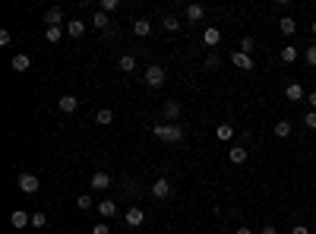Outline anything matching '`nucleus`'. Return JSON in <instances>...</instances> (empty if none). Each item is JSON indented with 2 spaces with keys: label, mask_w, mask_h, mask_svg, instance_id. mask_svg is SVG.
<instances>
[{
  "label": "nucleus",
  "mask_w": 316,
  "mask_h": 234,
  "mask_svg": "<svg viewBox=\"0 0 316 234\" xmlns=\"http://www.w3.org/2000/svg\"><path fill=\"white\" fill-rule=\"evenodd\" d=\"M152 133H155L161 143H180L183 139V127H177V124H155Z\"/></svg>",
  "instance_id": "1"
},
{
  "label": "nucleus",
  "mask_w": 316,
  "mask_h": 234,
  "mask_svg": "<svg viewBox=\"0 0 316 234\" xmlns=\"http://www.w3.org/2000/svg\"><path fill=\"white\" fill-rule=\"evenodd\" d=\"M146 86L149 89H161L165 86V79H168V73H165V67H158V64H152V67H146Z\"/></svg>",
  "instance_id": "2"
},
{
  "label": "nucleus",
  "mask_w": 316,
  "mask_h": 234,
  "mask_svg": "<svg viewBox=\"0 0 316 234\" xmlns=\"http://www.w3.org/2000/svg\"><path fill=\"white\" fill-rule=\"evenodd\" d=\"M16 184H19V190H22V193H29V196H32V193H38V187H41V181L35 178V174H26V171H22L19 178H16Z\"/></svg>",
  "instance_id": "3"
},
{
  "label": "nucleus",
  "mask_w": 316,
  "mask_h": 234,
  "mask_svg": "<svg viewBox=\"0 0 316 234\" xmlns=\"http://www.w3.org/2000/svg\"><path fill=\"white\" fill-rule=\"evenodd\" d=\"M171 193H174V187H171L168 178H158L155 184H152V196H155V200H168Z\"/></svg>",
  "instance_id": "4"
},
{
  "label": "nucleus",
  "mask_w": 316,
  "mask_h": 234,
  "mask_svg": "<svg viewBox=\"0 0 316 234\" xmlns=\"http://www.w3.org/2000/svg\"><path fill=\"white\" fill-rule=\"evenodd\" d=\"M231 64L237 67V70H247V73L256 67V64H253V54H243V51H234V54H231Z\"/></svg>",
  "instance_id": "5"
},
{
  "label": "nucleus",
  "mask_w": 316,
  "mask_h": 234,
  "mask_svg": "<svg viewBox=\"0 0 316 234\" xmlns=\"http://www.w3.org/2000/svg\"><path fill=\"white\" fill-rule=\"evenodd\" d=\"M123 221H127L130 228H139V225L146 221V212H143L139 206H130V209H127V215H123Z\"/></svg>",
  "instance_id": "6"
},
{
  "label": "nucleus",
  "mask_w": 316,
  "mask_h": 234,
  "mask_svg": "<svg viewBox=\"0 0 316 234\" xmlns=\"http://www.w3.org/2000/svg\"><path fill=\"white\" fill-rule=\"evenodd\" d=\"M89 184H92V190H108V187H111L114 181H111V174H108V171H95Z\"/></svg>",
  "instance_id": "7"
},
{
  "label": "nucleus",
  "mask_w": 316,
  "mask_h": 234,
  "mask_svg": "<svg viewBox=\"0 0 316 234\" xmlns=\"http://www.w3.org/2000/svg\"><path fill=\"white\" fill-rule=\"evenodd\" d=\"M285 98H288V101H307V92H303L300 83H288V86H285Z\"/></svg>",
  "instance_id": "8"
},
{
  "label": "nucleus",
  "mask_w": 316,
  "mask_h": 234,
  "mask_svg": "<svg viewBox=\"0 0 316 234\" xmlns=\"http://www.w3.org/2000/svg\"><path fill=\"white\" fill-rule=\"evenodd\" d=\"M234 136H237V130H234L231 124H218L215 127V139H218V143H231Z\"/></svg>",
  "instance_id": "9"
},
{
  "label": "nucleus",
  "mask_w": 316,
  "mask_h": 234,
  "mask_svg": "<svg viewBox=\"0 0 316 234\" xmlns=\"http://www.w3.org/2000/svg\"><path fill=\"white\" fill-rule=\"evenodd\" d=\"M57 108H60L64 114H73L79 108V98L76 95H60V98H57Z\"/></svg>",
  "instance_id": "10"
},
{
  "label": "nucleus",
  "mask_w": 316,
  "mask_h": 234,
  "mask_svg": "<svg viewBox=\"0 0 316 234\" xmlns=\"http://www.w3.org/2000/svg\"><path fill=\"white\" fill-rule=\"evenodd\" d=\"M64 22V10L60 7H51L48 13H44V29H51V26H60Z\"/></svg>",
  "instance_id": "11"
},
{
  "label": "nucleus",
  "mask_w": 316,
  "mask_h": 234,
  "mask_svg": "<svg viewBox=\"0 0 316 234\" xmlns=\"http://www.w3.org/2000/svg\"><path fill=\"white\" fill-rule=\"evenodd\" d=\"M228 158L234 161V165H243V161H247V146H243V143L231 146V149H228Z\"/></svg>",
  "instance_id": "12"
},
{
  "label": "nucleus",
  "mask_w": 316,
  "mask_h": 234,
  "mask_svg": "<svg viewBox=\"0 0 316 234\" xmlns=\"http://www.w3.org/2000/svg\"><path fill=\"white\" fill-rule=\"evenodd\" d=\"M10 67H13L16 73H26V70L32 67V57H29V54H13V61H10Z\"/></svg>",
  "instance_id": "13"
},
{
  "label": "nucleus",
  "mask_w": 316,
  "mask_h": 234,
  "mask_svg": "<svg viewBox=\"0 0 316 234\" xmlns=\"http://www.w3.org/2000/svg\"><path fill=\"white\" fill-rule=\"evenodd\" d=\"M221 41V29H215V26H209L206 32H203V44L206 48H215V44Z\"/></svg>",
  "instance_id": "14"
},
{
  "label": "nucleus",
  "mask_w": 316,
  "mask_h": 234,
  "mask_svg": "<svg viewBox=\"0 0 316 234\" xmlns=\"http://www.w3.org/2000/svg\"><path fill=\"white\" fill-rule=\"evenodd\" d=\"M95 209H98L104 218H114V215H117V200H98Z\"/></svg>",
  "instance_id": "15"
},
{
  "label": "nucleus",
  "mask_w": 316,
  "mask_h": 234,
  "mask_svg": "<svg viewBox=\"0 0 316 234\" xmlns=\"http://www.w3.org/2000/svg\"><path fill=\"white\" fill-rule=\"evenodd\" d=\"M10 225H13V228H26V225H32V215L22 212V209H16V212L10 215Z\"/></svg>",
  "instance_id": "16"
},
{
  "label": "nucleus",
  "mask_w": 316,
  "mask_h": 234,
  "mask_svg": "<svg viewBox=\"0 0 316 234\" xmlns=\"http://www.w3.org/2000/svg\"><path fill=\"white\" fill-rule=\"evenodd\" d=\"M67 32H70V38H83V35H86V22L83 19H70Z\"/></svg>",
  "instance_id": "17"
},
{
  "label": "nucleus",
  "mask_w": 316,
  "mask_h": 234,
  "mask_svg": "<svg viewBox=\"0 0 316 234\" xmlns=\"http://www.w3.org/2000/svg\"><path fill=\"white\" fill-rule=\"evenodd\" d=\"M133 35H136V38H149V35H152V22L149 19H136L133 22Z\"/></svg>",
  "instance_id": "18"
},
{
  "label": "nucleus",
  "mask_w": 316,
  "mask_h": 234,
  "mask_svg": "<svg viewBox=\"0 0 316 234\" xmlns=\"http://www.w3.org/2000/svg\"><path fill=\"white\" fill-rule=\"evenodd\" d=\"M161 114L168 117V124H174L180 117V101H165V108H161Z\"/></svg>",
  "instance_id": "19"
},
{
  "label": "nucleus",
  "mask_w": 316,
  "mask_h": 234,
  "mask_svg": "<svg viewBox=\"0 0 316 234\" xmlns=\"http://www.w3.org/2000/svg\"><path fill=\"white\" fill-rule=\"evenodd\" d=\"M278 29H282V35H297V19H291V16H282L278 19Z\"/></svg>",
  "instance_id": "20"
},
{
  "label": "nucleus",
  "mask_w": 316,
  "mask_h": 234,
  "mask_svg": "<svg viewBox=\"0 0 316 234\" xmlns=\"http://www.w3.org/2000/svg\"><path fill=\"white\" fill-rule=\"evenodd\" d=\"M183 16L190 19V22H200V19L206 16V7H200V4H190V7L183 10Z\"/></svg>",
  "instance_id": "21"
},
{
  "label": "nucleus",
  "mask_w": 316,
  "mask_h": 234,
  "mask_svg": "<svg viewBox=\"0 0 316 234\" xmlns=\"http://www.w3.org/2000/svg\"><path fill=\"white\" fill-rule=\"evenodd\" d=\"M117 67H120L123 73H133V70H136V57H133V54H120V61H117Z\"/></svg>",
  "instance_id": "22"
},
{
  "label": "nucleus",
  "mask_w": 316,
  "mask_h": 234,
  "mask_svg": "<svg viewBox=\"0 0 316 234\" xmlns=\"http://www.w3.org/2000/svg\"><path fill=\"white\" fill-rule=\"evenodd\" d=\"M95 121H98L101 127H108V124L114 121V111H111V108H98V111H95Z\"/></svg>",
  "instance_id": "23"
},
{
  "label": "nucleus",
  "mask_w": 316,
  "mask_h": 234,
  "mask_svg": "<svg viewBox=\"0 0 316 234\" xmlns=\"http://www.w3.org/2000/svg\"><path fill=\"white\" fill-rule=\"evenodd\" d=\"M44 38H48L51 44H57V41L64 38V29H60V26H51V29H44Z\"/></svg>",
  "instance_id": "24"
},
{
  "label": "nucleus",
  "mask_w": 316,
  "mask_h": 234,
  "mask_svg": "<svg viewBox=\"0 0 316 234\" xmlns=\"http://www.w3.org/2000/svg\"><path fill=\"white\" fill-rule=\"evenodd\" d=\"M291 127H294V124H291V121H278V124H275V136H278V139H285V136H291Z\"/></svg>",
  "instance_id": "25"
},
{
  "label": "nucleus",
  "mask_w": 316,
  "mask_h": 234,
  "mask_svg": "<svg viewBox=\"0 0 316 234\" xmlns=\"http://www.w3.org/2000/svg\"><path fill=\"white\" fill-rule=\"evenodd\" d=\"M92 26L95 29H108L111 22H108V13H104V10H95V19H92Z\"/></svg>",
  "instance_id": "26"
},
{
  "label": "nucleus",
  "mask_w": 316,
  "mask_h": 234,
  "mask_svg": "<svg viewBox=\"0 0 316 234\" xmlns=\"http://www.w3.org/2000/svg\"><path fill=\"white\" fill-rule=\"evenodd\" d=\"M282 61L285 64H294L297 61V48H294V44H285V48H282Z\"/></svg>",
  "instance_id": "27"
},
{
  "label": "nucleus",
  "mask_w": 316,
  "mask_h": 234,
  "mask_svg": "<svg viewBox=\"0 0 316 234\" xmlns=\"http://www.w3.org/2000/svg\"><path fill=\"white\" fill-rule=\"evenodd\" d=\"M76 206H79V209H83V212H89V209H92V206H98V203H95V200H92V196H89V193H83V196H79V200H76Z\"/></svg>",
  "instance_id": "28"
},
{
  "label": "nucleus",
  "mask_w": 316,
  "mask_h": 234,
  "mask_svg": "<svg viewBox=\"0 0 316 234\" xmlns=\"http://www.w3.org/2000/svg\"><path fill=\"white\" fill-rule=\"evenodd\" d=\"M161 26H165L168 32H177L180 29V19L177 16H165V19H161Z\"/></svg>",
  "instance_id": "29"
},
{
  "label": "nucleus",
  "mask_w": 316,
  "mask_h": 234,
  "mask_svg": "<svg viewBox=\"0 0 316 234\" xmlns=\"http://www.w3.org/2000/svg\"><path fill=\"white\" fill-rule=\"evenodd\" d=\"M32 225L35 228H44V225H48V215H44V212H32Z\"/></svg>",
  "instance_id": "30"
},
{
  "label": "nucleus",
  "mask_w": 316,
  "mask_h": 234,
  "mask_svg": "<svg viewBox=\"0 0 316 234\" xmlns=\"http://www.w3.org/2000/svg\"><path fill=\"white\" fill-rule=\"evenodd\" d=\"M303 127H307V130H316V111H307V114H303Z\"/></svg>",
  "instance_id": "31"
},
{
  "label": "nucleus",
  "mask_w": 316,
  "mask_h": 234,
  "mask_svg": "<svg viewBox=\"0 0 316 234\" xmlns=\"http://www.w3.org/2000/svg\"><path fill=\"white\" fill-rule=\"evenodd\" d=\"M303 61H307L310 67H316V44H310V48L303 51Z\"/></svg>",
  "instance_id": "32"
},
{
  "label": "nucleus",
  "mask_w": 316,
  "mask_h": 234,
  "mask_svg": "<svg viewBox=\"0 0 316 234\" xmlns=\"http://www.w3.org/2000/svg\"><path fill=\"white\" fill-rule=\"evenodd\" d=\"M253 48H256V41L250 38V35H243V41H240V51H243V54H250Z\"/></svg>",
  "instance_id": "33"
},
{
  "label": "nucleus",
  "mask_w": 316,
  "mask_h": 234,
  "mask_svg": "<svg viewBox=\"0 0 316 234\" xmlns=\"http://www.w3.org/2000/svg\"><path fill=\"white\" fill-rule=\"evenodd\" d=\"M117 7H120V4H117V0H101V10H104V13H114Z\"/></svg>",
  "instance_id": "34"
},
{
  "label": "nucleus",
  "mask_w": 316,
  "mask_h": 234,
  "mask_svg": "<svg viewBox=\"0 0 316 234\" xmlns=\"http://www.w3.org/2000/svg\"><path fill=\"white\" fill-rule=\"evenodd\" d=\"M218 64H221L218 54H209V57H206V67H209V70H218Z\"/></svg>",
  "instance_id": "35"
},
{
  "label": "nucleus",
  "mask_w": 316,
  "mask_h": 234,
  "mask_svg": "<svg viewBox=\"0 0 316 234\" xmlns=\"http://www.w3.org/2000/svg\"><path fill=\"white\" fill-rule=\"evenodd\" d=\"M10 41H13V35H10L7 29H0V44H4V48H7V44H10Z\"/></svg>",
  "instance_id": "36"
},
{
  "label": "nucleus",
  "mask_w": 316,
  "mask_h": 234,
  "mask_svg": "<svg viewBox=\"0 0 316 234\" xmlns=\"http://www.w3.org/2000/svg\"><path fill=\"white\" fill-rule=\"evenodd\" d=\"M92 234H111V228L101 221V225H95V228H92Z\"/></svg>",
  "instance_id": "37"
},
{
  "label": "nucleus",
  "mask_w": 316,
  "mask_h": 234,
  "mask_svg": "<svg viewBox=\"0 0 316 234\" xmlns=\"http://www.w3.org/2000/svg\"><path fill=\"white\" fill-rule=\"evenodd\" d=\"M291 234H310V228L307 225H294V228H291Z\"/></svg>",
  "instance_id": "38"
},
{
  "label": "nucleus",
  "mask_w": 316,
  "mask_h": 234,
  "mask_svg": "<svg viewBox=\"0 0 316 234\" xmlns=\"http://www.w3.org/2000/svg\"><path fill=\"white\" fill-rule=\"evenodd\" d=\"M307 104H310V111H316V92H310V95H307Z\"/></svg>",
  "instance_id": "39"
},
{
  "label": "nucleus",
  "mask_w": 316,
  "mask_h": 234,
  "mask_svg": "<svg viewBox=\"0 0 316 234\" xmlns=\"http://www.w3.org/2000/svg\"><path fill=\"white\" fill-rule=\"evenodd\" d=\"M260 234H278V228H272V225H266V228H260Z\"/></svg>",
  "instance_id": "40"
},
{
  "label": "nucleus",
  "mask_w": 316,
  "mask_h": 234,
  "mask_svg": "<svg viewBox=\"0 0 316 234\" xmlns=\"http://www.w3.org/2000/svg\"><path fill=\"white\" fill-rule=\"evenodd\" d=\"M234 234H253V228H237Z\"/></svg>",
  "instance_id": "41"
},
{
  "label": "nucleus",
  "mask_w": 316,
  "mask_h": 234,
  "mask_svg": "<svg viewBox=\"0 0 316 234\" xmlns=\"http://www.w3.org/2000/svg\"><path fill=\"white\" fill-rule=\"evenodd\" d=\"M310 32H313V35H316V22H313V26H310Z\"/></svg>",
  "instance_id": "42"
},
{
  "label": "nucleus",
  "mask_w": 316,
  "mask_h": 234,
  "mask_svg": "<svg viewBox=\"0 0 316 234\" xmlns=\"http://www.w3.org/2000/svg\"><path fill=\"white\" fill-rule=\"evenodd\" d=\"M60 234H70V231H60Z\"/></svg>",
  "instance_id": "43"
}]
</instances>
